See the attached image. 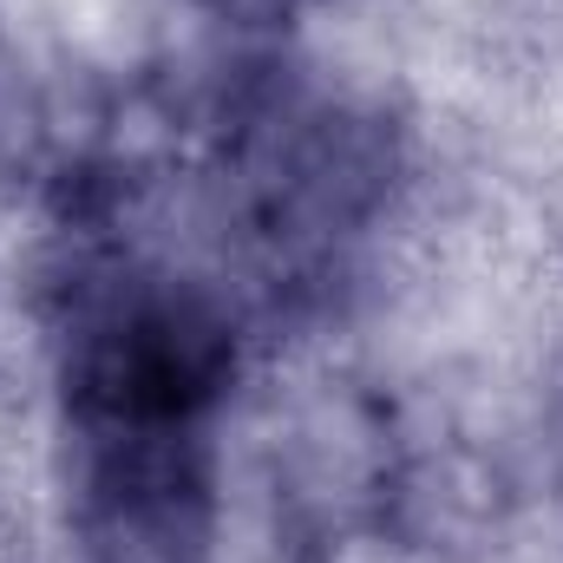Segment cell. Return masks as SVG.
<instances>
[{
    "label": "cell",
    "mask_w": 563,
    "mask_h": 563,
    "mask_svg": "<svg viewBox=\"0 0 563 563\" xmlns=\"http://www.w3.org/2000/svg\"><path fill=\"white\" fill-rule=\"evenodd\" d=\"M236 374L230 321L177 288V282H125L92 301L66 347V394L79 420L112 445L132 439H190Z\"/></svg>",
    "instance_id": "cell-1"
},
{
    "label": "cell",
    "mask_w": 563,
    "mask_h": 563,
    "mask_svg": "<svg viewBox=\"0 0 563 563\" xmlns=\"http://www.w3.org/2000/svg\"><path fill=\"white\" fill-rule=\"evenodd\" d=\"M236 7H256V0H236ZM263 7H288V0H263Z\"/></svg>",
    "instance_id": "cell-2"
}]
</instances>
